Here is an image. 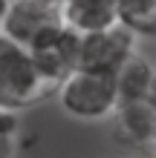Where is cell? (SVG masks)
<instances>
[{
	"instance_id": "obj_3",
	"label": "cell",
	"mask_w": 156,
	"mask_h": 158,
	"mask_svg": "<svg viewBox=\"0 0 156 158\" xmlns=\"http://www.w3.org/2000/svg\"><path fill=\"white\" fill-rule=\"evenodd\" d=\"M78 38L81 35L75 29H69L64 23H55L52 29L41 32L38 38L26 46L32 60H35V66H38V72L55 89H58V83L69 72L78 69Z\"/></svg>"
},
{
	"instance_id": "obj_8",
	"label": "cell",
	"mask_w": 156,
	"mask_h": 158,
	"mask_svg": "<svg viewBox=\"0 0 156 158\" xmlns=\"http://www.w3.org/2000/svg\"><path fill=\"white\" fill-rule=\"evenodd\" d=\"M113 81H116L118 101H142V98H153L156 72H153V63L145 58V55L133 52L130 58L113 72Z\"/></svg>"
},
{
	"instance_id": "obj_4",
	"label": "cell",
	"mask_w": 156,
	"mask_h": 158,
	"mask_svg": "<svg viewBox=\"0 0 156 158\" xmlns=\"http://www.w3.org/2000/svg\"><path fill=\"white\" fill-rule=\"evenodd\" d=\"M136 52V38L124 26H107L98 32H87L78 38V69L90 72H113Z\"/></svg>"
},
{
	"instance_id": "obj_1",
	"label": "cell",
	"mask_w": 156,
	"mask_h": 158,
	"mask_svg": "<svg viewBox=\"0 0 156 158\" xmlns=\"http://www.w3.org/2000/svg\"><path fill=\"white\" fill-rule=\"evenodd\" d=\"M55 95V86L38 72L26 46L0 32V109L20 112Z\"/></svg>"
},
{
	"instance_id": "obj_5",
	"label": "cell",
	"mask_w": 156,
	"mask_h": 158,
	"mask_svg": "<svg viewBox=\"0 0 156 158\" xmlns=\"http://www.w3.org/2000/svg\"><path fill=\"white\" fill-rule=\"evenodd\" d=\"M113 138L130 150H153L156 144V98L118 101L110 112Z\"/></svg>"
},
{
	"instance_id": "obj_6",
	"label": "cell",
	"mask_w": 156,
	"mask_h": 158,
	"mask_svg": "<svg viewBox=\"0 0 156 158\" xmlns=\"http://www.w3.org/2000/svg\"><path fill=\"white\" fill-rule=\"evenodd\" d=\"M61 23L58 3H43V0H9V9L0 20V32L15 43L29 46L41 32Z\"/></svg>"
},
{
	"instance_id": "obj_7",
	"label": "cell",
	"mask_w": 156,
	"mask_h": 158,
	"mask_svg": "<svg viewBox=\"0 0 156 158\" xmlns=\"http://www.w3.org/2000/svg\"><path fill=\"white\" fill-rule=\"evenodd\" d=\"M61 23L75 29L78 35L98 32L116 23V6L113 0H58Z\"/></svg>"
},
{
	"instance_id": "obj_11",
	"label": "cell",
	"mask_w": 156,
	"mask_h": 158,
	"mask_svg": "<svg viewBox=\"0 0 156 158\" xmlns=\"http://www.w3.org/2000/svg\"><path fill=\"white\" fill-rule=\"evenodd\" d=\"M6 9H9V0H0V20H3V15H6Z\"/></svg>"
},
{
	"instance_id": "obj_12",
	"label": "cell",
	"mask_w": 156,
	"mask_h": 158,
	"mask_svg": "<svg viewBox=\"0 0 156 158\" xmlns=\"http://www.w3.org/2000/svg\"><path fill=\"white\" fill-rule=\"evenodd\" d=\"M43 3H58V0H43Z\"/></svg>"
},
{
	"instance_id": "obj_9",
	"label": "cell",
	"mask_w": 156,
	"mask_h": 158,
	"mask_svg": "<svg viewBox=\"0 0 156 158\" xmlns=\"http://www.w3.org/2000/svg\"><path fill=\"white\" fill-rule=\"evenodd\" d=\"M116 23L124 26L133 38L156 35V0H113Z\"/></svg>"
},
{
	"instance_id": "obj_10",
	"label": "cell",
	"mask_w": 156,
	"mask_h": 158,
	"mask_svg": "<svg viewBox=\"0 0 156 158\" xmlns=\"http://www.w3.org/2000/svg\"><path fill=\"white\" fill-rule=\"evenodd\" d=\"M20 147V121L17 112L0 109V158H15Z\"/></svg>"
},
{
	"instance_id": "obj_2",
	"label": "cell",
	"mask_w": 156,
	"mask_h": 158,
	"mask_svg": "<svg viewBox=\"0 0 156 158\" xmlns=\"http://www.w3.org/2000/svg\"><path fill=\"white\" fill-rule=\"evenodd\" d=\"M64 112L81 121H104L118 104L116 81L110 72H90L75 69L58 83L55 89Z\"/></svg>"
}]
</instances>
